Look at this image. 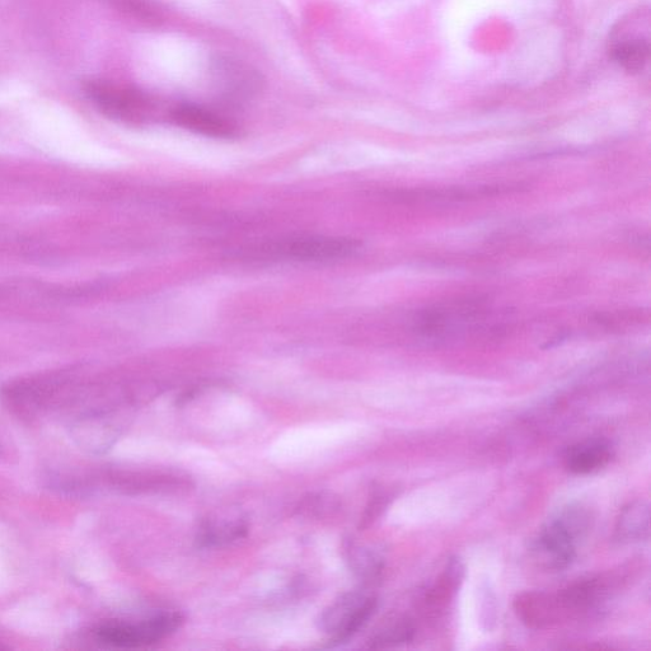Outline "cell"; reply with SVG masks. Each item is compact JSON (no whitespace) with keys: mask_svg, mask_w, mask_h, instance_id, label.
<instances>
[{"mask_svg":"<svg viewBox=\"0 0 651 651\" xmlns=\"http://www.w3.org/2000/svg\"><path fill=\"white\" fill-rule=\"evenodd\" d=\"M84 93L101 114L120 123L147 124L156 115V100L138 88L107 81L84 84Z\"/></svg>","mask_w":651,"mask_h":651,"instance_id":"cell-1","label":"cell"},{"mask_svg":"<svg viewBox=\"0 0 651 651\" xmlns=\"http://www.w3.org/2000/svg\"><path fill=\"white\" fill-rule=\"evenodd\" d=\"M210 76L215 90L228 103L250 101L264 88V79L256 69L228 56L213 60Z\"/></svg>","mask_w":651,"mask_h":651,"instance_id":"cell-4","label":"cell"},{"mask_svg":"<svg viewBox=\"0 0 651 651\" xmlns=\"http://www.w3.org/2000/svg\"><path fill=\"white\" fill-rule=\"evenodd\" d=\"M184 624L181 613L165 612L140 624L109 622L96 630V640L112 649H139L158 643Z\"/></svg>","mask_w":651,"mask_h":651,"instance_id":"cell-2","label":"cell"},{"mask_svg":"<svg viewBox=\"0 0 651 651\" xmlns=\"http://www.w3.org/2000/svg\"><path fill=\"white\" fill-rule=\"evenodd\" d=\"M515 611L522 622L532 629H543L562 616L556 596L546 593H524L515 599Z\"/></svg>","mask_w":651,"mask_h":651,"instance_id":"cell-10","label":"cell"},{"mask_svg":"<svg viewBox=\"0 0 651 651\" xmlns=\"http://www.w3.org/2000/svg\"><path fill=\"white\" fill-rule=\"evenodd\" d=\"M248 523L246 519H222V521H206L201 524L196 536L200 547H217L227 545L246 537Z\"/></svg>","mask_w":651,"mask_h":651,"instance_id":"cell-13","label":"cell"},{"mask_svg":"<svg viewBox=\"0 0 651 651\" xmlns=\"http://www.w3.org/2000/svg\"><path fill=\"white\" fill-rule=\"evenodd\" d=\"M613 449L606 439H589L575 444L565 452V467L574 475H590L606 467L612 460Z\"/></svg>","mask_w":651,"mask_h":651,"instance_id":"cell-9","label":"cell"},{"mask_svg":"<svg viewBox=\"0 0 651 651\" xmlns=\"http://www.w3.org/2000/svg\"><path fill=\"white\" fill-rule=\"evenodd\" d=\"M103 2L130 20L142 22L145 25H157L161 21L158 9L148 0H103Z\"/></svg>","mask_w":651,"mask_h":651,"instance_id":"cell-16","label":"cell"},{"mask_svg":"<svg viewBox=\"0 0 651 651\" xmlns=\"http://www.w3.org/2000/svg\"><path fill=\"white\" fill-rule=\"evenodd\" d=\"M171 119L181 128L208 138L231 139L238 135V126L231 119L194 103L173 107Z\"/></svg>","mask_w":651,"mask_h":651,"instance_id":"cell-7","label":"cell"},{"mask_svg":"<svg viewBox=\"0 0 651 651\" xmlns=\"http://www.w3.org/2000/svg\"><path fill=\"white\" fill-rule=\"evenodd\" d=\"M360 248V242L350 238L299 237L271 247V254L278 259L294 261H330L345 259Z\"/></svg>","mask_w":651,"mask_h":651,"instance_id":"cell-5","label":"cell"},{"mask_svg":"<svg viewBox=\"0 0 651 651\" xmlns=\"http://www.w3.org/2000/svg\"><path fill=\"white\" fill-rule=\"evenodd\" d=\"M578 540L556 518L538 532L531 545L533 559L547 571L568 569L576 557Z\"/></svg>","mask_w":651,"mask_h":651,"instance_id":"cell-6","label":"cell"},{"mask_svg":"<svg viewBox=\"0 0 651 651\" xmlns=\"http://www.w3.org/2000/svg\"><path fill=\"white\" fill-rule=\"evenodd\" d=\"M650 535V507L646 501L636 500L621 510L615 528L616 540L622 545L648 541Z\"/></svg>","mask_w":651,"mask_h":651,"instance_id":"cell-11","label":"cell"},{"mask_svg":"<svg viewBox=\"0 0 651 651\" xmlns=\"http://www.w3.org/2000/svg\"><path fill=\"white\" fill-rule=\"evenodd\" d=\"M335 507L336 505L332 504L331 499L323 498V496H317L316 499L306 500L303 509H306L308 512H312L317 515H321V513H329L330 509H335Z\"/></svg>","mask_w":651,"mask_h":651,"instance_id":"cell-17","label":"cell"},{"mask_svg":"<svg viewBox=\"0 0 651 651\" xmlns=\"http://www.w3.org/2000/svg\"><path fill=\"white\" fill-rule=\"evenodd\" d=\"M649 37H643L635 32L631 35H622L613 41L611 53L622 68L627 72L635 73L643 70L649 59Z\"/></svg>","mask_w":651,"mask_h":651,"instance_id":"cell-12","label":"cell"},{"mask_svg":"<svg viewBox=\"0 0 651 651\" xmlns=\"http://www.w3.org/2000/svg\"><path fill=\"white\" fill-rule=\"evenodd\" d=\"M519 186L496 185L485 187H449V189L409 190L396 192L395 199L405 203H460V201L475 200L505 194V192L518 191ZM521 190V189H519Z\"/></svg>","mask_w":651,"mask_h":651,"instance_id":"cell-8","label":"cell"},{"mask_svg":"<svg viewBox=\"0 0 651 651\" xmlns=\"http://www.w3.org/2000/svg\"><path fill=\"white\" fill-rule=\"evenodd\" d=\"M345 557L351 571L369 582L377 579L383 571V557L378 552L360 546L358 543L349 542L345 545Z\"/></svg>","mask_w":651,"mask_h":651,"instance_id":"cell-14","label":"cell"},{"mask_svg":"<svg viewBox=\"0 0 651 651\" xmlns=\"http://www.w3.org/2000/svg\"><path fill=\"white\" fill-rule=\"evenodd\" d=\"M378 599L360 592L341 596L318 618V627L334 636V643L343 644L354 638L377 612Z\"/></svg>","mask_w":651,"mask_h":651,"instance_id":"cell-3","label":"cell"},{"mask_svg":"<svg viewBox=\"0 0 651 651\" xmlns=\"http://www.w3.org/2000/svg\"><path fill=\"white\" fill-rule=\"evenodd\" d=\"M415 636V627L409 620H400L384 627L369 640L371 649H390L410 643Z\"/></svg>","mask_w":651,"mask_h":651,"instance_id":"cell-15","label":"cell"}]
</instances>
